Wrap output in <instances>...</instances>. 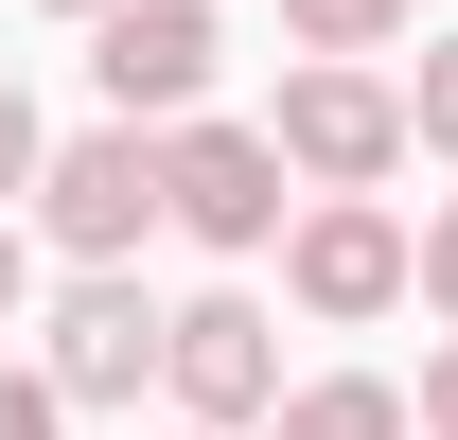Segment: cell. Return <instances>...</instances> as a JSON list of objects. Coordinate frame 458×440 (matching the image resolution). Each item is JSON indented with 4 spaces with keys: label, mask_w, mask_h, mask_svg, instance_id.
Segmentation results:
<instances>
[{
    "label": "cell",
    "mask_w": 458,
    "mask_h": 440,
    "mask_svg": "<svg viewBox=\"0 0 458 440\" xmlns=\"http://www.w3.org/2000/svg\"><path fill=\"white\" fill-rule=\"evenodd\" d=\"M265 141H283L300 194H388V176H405V89L352 71V54H300L283 106H265Z\"/></svg>",
    "instance_id": "obj_1"
},
{
    "label": "cell",
    "mask_w": 458,
    "mask_h": 440,
    "mask_svg": "<svg viewBox=\"0 0 458 440\" xmlns=\"http://www.w3.org/2000/svg\"><path fill=\"white\" fill-rule=\"evenodd\" d=\"M283 141H265V123H159V229H194V247H229V265H247V247H283Z\"/></svg>",
    "instance_id": "obj_2"
},
{
    "label": "cell",
    "mask_w": 458,
    "mask_h": 440,
    "mask_svg": "<svg viewBox=\"0 0 458 440\" xmlns=\"http://www.w3.org/2000/svg\"><path fill=\"white\" fill-rule=\"evenodd\" d=\"M159 387H176L194 440H247L283 405V317H265V300H176L159 317Z\"/></svg>",
    "instance_id": "obj_3"
},
{
    "label": "cell",
    "mask_w": 458,
    "mask_h": 440,
    "mask_svg": "<svg viewBox=\"0 0 458 440\" xmlns=\"http://www.w3.org/2000/svg\"><path fill=\"white\" fill-rule=\"evenodd\" d=\"M36 229L71 247V282H89V265H123V247L159 229V141H141V123L54 141V159H36Z\"/></svg>",
    "instance_id": "obj_4"
},
{
    "label": "cell",
    "mask_w": 458,
    "mask_h": 440,
    "mask_svg": "<svg viewBox=\"0 0 458 440\" xmlns=\"http://www.w3.org/2000/svg\"><path fill=\"white\" fill-rule=\"evenodd\" d=\"M212 0H106L89 18V89H106V123H194V89H212Z\"/></svg>",
    "instance_id": "obj_5"
},
{
    "label": "cell",
    "mask_w": 458,
    "mask_h": 440,
    "mask_svg": "<svg viewBox=\"0 0 458 440\" xmlns=\"http://www.w3.org/2000/svg\"><path fill=\"white\" fill-rule=\"evenodd\" d=\"M283 300H300V317H388V300H405V212H388V194H300Z\"/></svg>",
    "instance_id": "obj_6"
},
{
    "label": "cell",
    "mask_w": 458,
    "mask_h": 440,
    "mask_svg": "<svg viewBox=\"0 0 458 440\" xmlns=\"http://www.w3.org/2000/svg\"><path fill=\"white\" fill-rule=\"evenodd\" d=\"M36 370H54L71 423H89V405H141V387H159V300H141L123 265H89V282L54 300V352H36Z\"/></svg>",
    "instance_id": "obj_7"
},
{
    "label": "cell",
    "mask_w": 458,
    "mask_h": 440,
    "mask_svg": "<svg viewBox=\"0 0 458 440\" xmlns=\"http://www.w3.org/2000/svg\"><path fill=\"white\" fill-rule=\"evenodd\" d=\"M265 440H405V387L318 370V387H283V405H265Z\"/></svg>",
    "instance_id": "obj_8"
},
{
    "label": "cell",
    "mask_w": 458,
    "mask_h": 440,
    "mask_svg": "<svg viewBox=\"0 0 458 440\" xmlns=\"http://www.w3.org/2000/svg\"><path fill=\"white\" fill-rule=\"evenodd\" d=\"M405 18H423V0H283V36H300V54H352V71L388 54Z\"/></svg>",
    "instance_id": "obj_9"
},
{
    "label": "cell",
    "mask_w": 458,
    "mask_h": 440,
    "mask_svg": "<svg viewBox=\"0 0 458 440\" xmlns=\"http://www.w3.org/2000/svg\"><path fill=\"white\" fill-rule=\"evenodd\" d=\"M405 159H458V36H423V71H405Z\"/></svg>",
    "instance_id": "obj_10"
},
{
    "label": "cell",
    "mask_w": 458,
    "mask_h": 440,
    "mask_svg": "<svg viewBox=\"0 0 458 440\" xmlns=\"http://www.w3.org/2000/svg\"><path fill=\"white\" fill-rule=\"evenodd\" d=\"M405 300H441V317H458V194H441L423 229H405Z\"/></svg>",
    "instance_id": "obj_11"
},
{
    "label": "cell",
    "mask_w": 458,
    "mask_h": 440,
    "mask_svg": "<svg viewBox=\"0 0 458 440\" xmlns=\"http://www.w3.org/2000/svg\"><path fill=\"white\" fill-rule=\"evenodd\" d=\"M36 159H54V123H36V89L0 71V194H36Z\"/></svg>",
    "instance_id": "obj_12"
},
{
    "label": "cell",
    "mask_w": 458,
    "mask_h": 440,
    "mask_svg": "<svg viewBox=\"0 0 458 440\" xmlns=\"http://www.w3.org/2000/svg\"><path fill=\"white\" fill-rule=\"evenodd\" d=\"M0 440H71V405H54V370H0Z\"/></svg>",
    "instance_id": "obj_13"
},
{
    "label": "cell",
    "mask_w": 458,
    "mask_h": 440,
    "mask_svg": "<svg viewBox=\"0 0 458 440\" xmlns=\"http://www.w3.org/2000/svg\"><path fill=\"white\" fill-rule=\"evenodd\" d=\"M405 440H458V334L423 352V405H405Z\"/></svg>",
    "instance_id": "obj_14"
},
{
    "label": "cell",
    "mask_w": 458,
    "mask_h": 440,
    "mask_svg": "<svg viewBox=\"0 0 458 440\" xmlns=\"http://www.w3.org/2000/svg\"><path fill=\"white\" fill-rule=\"evenodd\" d=\"M18 300H36V247H18V212H0V317H18Z\"/></svg>",
    "instance_id": "obj_15"
},
{
    "label": "cell",
    "mask_w": 458,
    "mask_h": 440,
    "mask_svg": "<svg viewBox=\"0 0 458 440\" xmlns=\"http://www.w3.org/2000/svg\"><path fill=\"white\" fill-rule=\"evenodd\" d=\"M54 18H106V0H54Z\"/></svg>",
    "instance_id": "obj_16"
},
{
    "label": "cell",
    "mask_w": 458,
    "mask_h": 440,
    "mask_svg": "<svg viewBox=\"0 0 458 440\" xmlns=\"http://www.w3.org/2000/svg\"><path fill=\"white\" fill-rule=\"evenodd\" d=\"M176 440H194V423H176Z\"/></svg>",
    "instance_id": "obj_17"
}]
</instances>
